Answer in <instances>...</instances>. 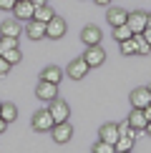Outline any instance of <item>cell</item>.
<instances>
[{"instance_id": "cell-18", "label": "cell", "mask_w": 151, "mask_h": 153, "mask_svg": "<svg viewBox=\"0 0 151 153\" xmlns=\"http://www.w3.org/2000/svg\"><path fill=\"white\" fill-rule=\"evenodd\" d=\"M55 18V10L50 8V5H40V8H35L33 13V20H40V23H48V20H53Z\"/></svg>"}, {"instance_id": "cell-27", "label": "cell", "mask_w": 151, "mask_h": 153, "mask_svg": "<svg viewBox=\"0 0 151 153\" xmlns=\"http://www.w3.org/2000/svg\"><path fill=\"white\" fill-rule=\"evenodd\" d=\"M10 68H13V65H10V63H8V60L3 58V55H0V75H5V73H10Z\"/></svg>"}, {"instance_id": "cell-32", "label": "cell", "mask_w": 151, "mask_h": 153, "mask_svg": "<svg viewBox=\"0 0 151 153\" xmlns=\"http://www.w3.org/2000/svg\"><path fill=\"white\" fill-rule=\"evenodd\" d=\"M5 128H8V123H5V120L0 118V133H5Z\"/></svg>"}, {"instance_id": "cell-8", "label": "cell", "mask_w": 151, "mask_h": 153, "mask_svg": "<svg viewBox=\"0 0 151 153\" xmlns=\"http://www.w3.org/2000/svg\"><path fill=\"white\" fill-rule=\"evenodd\" d=\"M35 95L40 100H46V103H50L53 98H58V85H55V83H48V80H38Z\"/></svg>"}, {"instance_id": "cell-5", "label": "cell", "mask_w": 151, "mask_h": 153, "mask_svg": "<svg viewBox=\"0 0 151 153\" xmlns=\"http://www.w3.org/2000/svg\"><path fill=\"white\" fill-rule=\"evenodd\" d=\"M10 13H15V20H20V23H28V20H33L35 5L30 3V0H18V3L13 5V10H10Z\"/></svg>"}, {"instance_id": "cell-36", "label": "cell", "mask_w": 151, "mask_h": 153, "mask_svg": "<svg viewBox=\"0 0 151 153\" xmlns=\"http://www.w3.org/2000/svg\"><path fill=\"white\" fill-rule=\"evenodd\" d=\"M116 153H121V151H116ZM123 153H131V151H123Z\"/></svg>"}, {"instance_id": "cell-23", "label": "cell", "mask_w": 151, "mask_h": 153, "mask_svg": "<svg viewBox=\"0 0 151 153\" xmlns=\"http://www.w3.org/2000/svg\"><path fill=\"white\" fill-rule=\"evenodd\" d=\"M3 55L5 60L10 63V65H15V63H20V58H23V53H20V48H10V50H3Z\"/></svg>"}, {"instance_id": "cell-19", "label": "cell", "mask_w": 151, "mask_h": 153, "mask_svg": "<svg viewBox=\"0 0 151 153\" xmlns=\"http://www.w3.org/2000/svg\"><path fill=\"white\" fill-rule=\"evenodd\" d=\"M0 118H3L5 123H13V120L18 118V108L13 103H3V105H0Z\"/></svg>"}, {"instance_id": "cell-11", "label": "cell", "mask_w": 151, "mask_h": 153, "mask_svg": "<svg viewBox=\"0 0 151 153\" xmlns=\"http://www.w3.org/2000/svg\"><path fill=\"white\" fill-rule=\"evenodd\" d=\"M149 103H151L149 85L146 88H134V91H131V105H134V108H146Z\"/></svg>"}, {"instance_id": "cell-15", "label": "cell", "mask_w": 151, "mask_h": 153, "mask_svg": "<svg viewBox=\"0 0 151 153\" xmlns=\"http://www.w3.org/2000/svg\"><path fill=\"white\" fill-rule=\"evenodd\" d=\"M118 136H121V128L116 123H103L101 126V138L98 141H106V143H116Z\"/></svg>"}, {"instance_id": "cell-2", "label": "cell", "mask_w": 151, "mask_h": 153, "mask_svg": "<svg viewBox=\"0 0 151 153\" xmlns=\"http://www.w3.org/2000/svg\"><path fill=\"white\" fill-rule=\"evenodd\" d=\"M48 111H50V116H53L55 123H63V120H68V116H71V108H68V103L63 98H53L48 103Z\"/></svg>"}, {"instance_id": "cell-16", "label": "cell", "mask_w": 151, "mask_h": 153, "mask_svg": "<svg viewBox=\"0 0 151 153\" xmlns=\"http://www.w3.org/2000/svg\"><path fill=\"white\" fill-rule=\"evenodd\" d=\"M0 35H8V38H20V20H3L0 23Z\"/></svg>"}, {"instance_id": "cell-3", "label": "cell", "mask_w": 151, "mask_h": 153, "mask_svg": "<svg viewBox=\"0 0 151 153\" xmlns=\"http://www.w3.org/2000/svg\"><path fill=\"white\" fill-rule=\"evenodd\" d=\"M66 30H68V25H66V20L61 15H55L53 20L46 23V38H50V40H61L66 35Z\"/></svg>"}, {"instance_id": "cell-29", "label": "cell", "mask_w": 151, "mask_h": 153, "mask_svg": "<svg viewBox=\"0 0 151 153\" xmlns=\"http://www.w3.org/2000/svg\"><path fill=\"white\" fill-rule=\"evenodd\" d=\"M144 38H146V43L151 45V28H146V30H144Z\"/></svg>"}, {"instance_id": "cell-21", "label": "cell", "mask_w": 151, "mask_h": 153, "mask_svg": "<svg viewBox=\"0 0 151 153\" xmlns=\"http://www.w3.org/2000/svg\"><path fill=\"white\" fill-rule=\"evenodd\" d=\"M113 38H116V43H121V40H129V38H134V30L129 28V25H118V28H113Z\"/></svg>"}, {"instance_id": "cell-26", "label": "cell", "mask_w": 151, "mask_h": 153, "mask_svg": "<svg viewBox=\"0 0 151 153\" xmlns=\"http://www.w3.org/2000/svg\"><path fill=\"white\" fill-rule=\"evenodd\" d=\"M93 153H116V146L106 143V141H98L96 146H93Z\"/></svg>"}, {"instance_id": "cell-1", "label": "cell", "mask_w": 151, "mask_h": 153, "mask_svg": "<svg viewBox=\"0 0 151 153\" xmlns=\"http://www.w3.org/2000/svg\"><path fill=\"white\" fill-rule=\"evenodd\" d=\"M30 126H33V131H38V133H50V128L55 126V120H53V116H50V111L46 108V111L33 113V118H30Z\"/></svg>"}, {"instance_id": "cell-38", "label": "cell", "mask_w": 151, "mask_h": 153, "mask_svg": "<svg viewBox=\"0 0 151 153\" xmlns=\"http://www.w3.org/2000/svg\"><path fill=\"white\" fill-rule=\"evenodd\" d=\"M0 105H3V103H0Z\"/></svg>"}, {"instance_id": "cell-14", "label": "cell", "mask_w": 151, "mask_h": 153, "mask_svg": "<svg viewBox=\"0 0 151 153\" xmlns=\"http://www.w3.org/2000/svg\"><path fill=\"white\" fill-rule=\"evenodd\" d=\"M106 20H108L111 28H118V25H123L126 20H129V13H126L123 8H108V13H106Z\"/></svg>"}, {"instance_id": "cell-20", "label": "cell", "mask_w": 151, "mask_h": 153, "mask_svg": "<svg viewBox=\"0 0 151 153\" xmlns=\"http://www.w3.org/2000/svg\"><path fill=\"white\" fill-rule=\"evenodd\" d=\"M134 43H136V55H149L151 53V45L146 43L144 33H134Z\"/></svg>"}, {"instance_id": "cell-30", "label": "cell", "mask_w": 151, "mask_h": 153, "mask_svg": "<svg viewBox=\"0 0 151 153\" xmlns=\"http://www.w3.org/2000/svg\"><path fill=\"white\" fill-rule=\"evenodd\" d=\"M30 3H33L35 8H40V5H48V0H30Z\"/></svg>"}, {"instance_id": "cell-37", "label": "cell", "mask_w": 151, "mask_h": 153, "mask_svg": "<svg viewBox=\"0 0 151 153\" xmlns=\"http://www.w3.org/2000/svg\"><path fill=\"white\" fill-rule=\"evenodd\" d=\"M149 93H151V85H149Z\"/></svg>"}, {"instance_id": "cell-35", "label": "cell", "mask_w": 151, "mask_h": 153, "mask_svg": "<svg viewBox=\"0 0 151 153\" xmlns=\"http://www.w3.org/2000/svg\"><path fill=\"white\" fill-rule=\"evenodd\" d=\"M149 28H151V13H149Z\"/></svg>"}, {"instance_id": "cell-9", "label": "cell", "mask_w": 151, "mask_h": 153, "mask_svg": "<svg viewBox=\"0 0 151 153\" xmlns=\"http://www.w3.org/2000/svg\"><path fill=\"white\" fill-rule=\"evenodd\" d=\"M50 136H53L55 143H68L73 138V128H71L68 120H63V123H55L53 128H50Z\"/></svg>"}, {"instance_id": "cell-22", "label": "cell", "mask_w": 151, "mask_h": 153, "mask_svg": "<svg viewBox=\"0 0 151 153\" xmlns=\"http://www.w3.org/2000/svg\"><path fill=\"white\" fill-rule=\"evenodd\" d=\"M113 146H116V151H134V138H131V136H126V133H121V136H118V141L116 143H113Z\"/></svg>"}, {"instance_id": "cell-31", "label": "cell", "mask_w": 151, "mask_h": 153, "mask_svg": "<svg viewBox=\"0 0 151 153\" xmlns=\"http://www.w3.org/2000/svg\"><path fill=\"white\" fill-rule=\"evenodd\" d=\"M144 113H146V118H149V120H151V103H149V105H146V108H144Z\"/></svg>"}, {"instance_id": "cell-6", "label": "cell", "mask_w": 151, "mask_h": 153, "mask_svg": "<svg viewBox=\"0 0 151 153\" xmlns=\"http://www.w3.org/2000/svg\"><path fill=\"white\" fill-rule=\"evenodd\" d=\"M126 25H129L134 33H144V30L149 28V13H144V10L129 13V20H126Z\"/></svg>"}, {"instance_id": "cell-28", "label": "cell", "mask_w": 151, "mask_h": 153, "mask_svg": "<svg viewBox=\"0 0 151 153\" xmlns=\"http://www.w3.org/2000/svg\"><path fill=\"white\" fill-rule=\"evenodd\" d=\"M15 3H18V0H0V10H13Z\"/></svg>"}, {"instance_id": "cell-17", "label": "cell", "mask_w": 151, "mask_h": 153, "mask_svg": "<svg viewBox=\"0 0 151 153\" xmlns=\"http://www.w3.org/2000/svg\"><path fill=\"white\" fill-rule=\"evenodd\" d=\"M40 80H48V83H55V85H58V83L63 80V71L58 65H48L46 71L40 73Z\"/></svg>"}, {"instance_id": "cell-12", "label": "cell", "mask_w": 151, "mask_h": 153, "mask_svg": "<svg viewBox=\"0 0 151 153\" xmlns=\"http://www.w3.org/2000/svg\"><path fill=\"white\" fill-rule=\"evenodd\" d=\"M25 35H28L30 40H43V38H46V23L28 20V23H25Z\"/></svg>"}, {"instance_id": "cell-13", "label": "cell", "mask_w": 151, "mask_h": 153, "mask_svg": "<svg viewBox=\"0 0 151 153\" xmlns=\"http://www.w3.org/2000/svg\"><path fill=\"white\" fill-rule=\"evenodd\" d=\"M146 123H149V118H146V113H144V108H134V111L129 113V126L134 131H146Z\"/></svg>"}, {"instance_id": "cell-4", "label": "cell", "mask_w": 151, "mask_h": 153, "mask_svg": "<svg viewBox=\"0 0 151 153\" xmlns=\"http://www.w3.org/2000/svg\"><path fill=\"white\" fill-rule=\"evenodd\" d=\"M83 60H86L91 68H98V65H103V60H106V50H103V45H86Z\"/></svg>"}, {"instance_id": "cell-34", "label": "cell", "mask_w": 151, "mask_h": 153, "mask_svg": "<svg viewBox=\"0 0 151 153\" xmlns=\"http://www.w3.org/2000/svg\"><path fill=\"white\" fill-rule=\"evenodd\" d=\"M144 133H149V136H151V120L146 123V131H144Z\"/></svg>"}, {"instance_id": "cell-33", "label": "cell", "mask_w": 151, "mask_h": 153, "mask_svg": "<svg viewBox=\"0 0 151 153\" xmlns=\"http://www.w3.org/2000/svg\"><path fill=\"white\" fill-rule=\"evenodd\" d=\"M96 5H111V0H93Z\"/></svg>"}, {"instance_id": "cell-24", "label": "cell", "mask_w": 151, "mask_h": 153, "mask_svg": "<svg viewBox=\"0 0 151 153\" xmlns=\"http://www.w3.org/2000/svg\"><path fill=\"white\" fill-rule=\"evenodd\" d=\"M118 48H121V55H136V43H134V38L121 40V43H118Z\"/></svg>"}, {"instance_id": "cell-7", "label": "cell", "mask_w": 151, "mask_h": 153, "mask_svg": "<svg viewBox=\"0 0 151 153\" xmlns=\"http://www.w3.org/2000/svg\"><path fill=\"white\" fill-rule=\"evenodd\" d=\"M101 40H103V33H101L98 25H86L81 30V43L83 45H101Z\"/></svg>"}, {"instance_id": "cell-25", "label": "cell", "mask_w": 151, "mask_h": 153, "mask_svg": "<svg viewBox=\"0 0 151 153\" xmlns=\"http://www.w3.org/2000/svg\"><path fill=\"white\" fill-rule=\"evenodd\" d=\"M10 48H18V38L0 35V53H3V50H10Z\"/></svg>"}, {"instance_id": "cell-10", "label": "cell", "mask_w": 151, "mask_h": 153, "mask_svg": "<svg viewBox=\"0 0 151 153\" xmlns=\"http://www.w3.org/2000/svg\"><path fill=\"white\" fill-rule=\"evenodd\" d=\"M88 63L83 58H76L68 63V68H66V73H68V78H73V80H81V78H86V73H88Z\"/></svg>"}]
</instances>
